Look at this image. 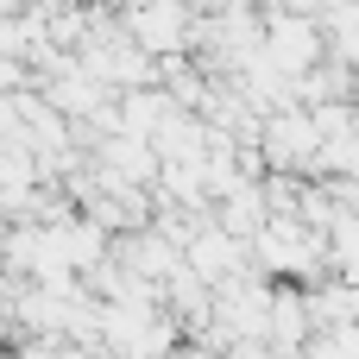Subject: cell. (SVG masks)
<instances>
[{"label": "cell", "instance_id": "277c9868", "mask_svg": "<svg viewBox=\"0 0 359 359\" xmlns=\"http://www.w3.org/2000/svg\"><path fill=\"white\" fill-rule=\"evenodd\" d=\"M183 265H189V271H196V278L215 290L221 278L246 271V265H252V252H246V240H240V233H227V227L208 215V221H202V227L183 240Z\"/></svg>", "mask_w": 359, "mask_h": 359}, {"label": "cell", "instance_id": "6da1fadb", "mask_svg": "<svg viewBox=\"0 0 359 359\" xmlns=\"http://www.w3.org/2000/svg\"><path fill=\"white\" fill-rule=\"evenodd\" d=\"M316 120H309V107L303 101H284V107H271L265 120H259V158H265V170H303V177H316Z\"/></svg>", "mask_w": 359, "mask_h": 359}, {"label": "cell", "instance_id": "3957f363", "mask_svg": "<svg viewBox=\"0 0 359 359\" xmlns=\"http://www.w3.org/2000/svg\"><path fill=\"white\" fill-rule=\"evenodd\" d=\"M259 44H265V57L284 69V76H297V69H309L328 44H322V25L309 19V13H284V6H271L265 13V25H259Z\"/></svg>", "mask_w": 359, "mask_h": 359}, {"label": "cell", "instance_id": "7a4b0ae2", "mask_svg": "<svg viewBox=\"0 0 359 359\" xmlns=\"http://www.w3.org/2000/svg\"><path fill=\"white\" fill-rule=\"evenodd\" d=\"M189 19H196L189 0H133V6L120 13L126 38H133L139 50H151V57H164V50H189Z\"/></svg>", "mask_w": 359, "mask_h": 359}]
</instances>
